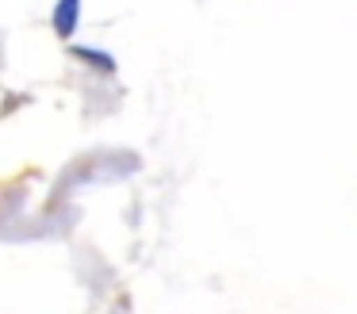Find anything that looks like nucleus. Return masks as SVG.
Returning a JSON list of instances; mask_svg holds the SVG:
<instances>
[{"label":"nucleus","instance_id":"f257e3e1","mask_svg":"<svg viewBox=\"0 0 357 314\" xmlns=\"http://www.w3.org/2000/svg\"><path fill=\"white\" fill-rule=\"evenodd\" d=\"M77 19H81V0H58V8H54V31L58 35L73 38Z\"/></svg>","mask_w":357,"mask_h":314}]
</instances>
